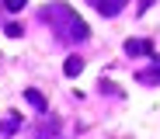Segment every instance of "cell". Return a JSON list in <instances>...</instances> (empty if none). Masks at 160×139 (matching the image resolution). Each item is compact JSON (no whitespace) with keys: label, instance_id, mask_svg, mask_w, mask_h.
I'll return each instance as SVG.
<instances>
[{"label":"cell","instance_id":"cell-5","mask_svg":"<svg viewBox=\"0 0 160 139\" xmlns=\"http://www.w3.org/2000/svg\"><path fill=\"white\" fill-rule=\"evenodd\" d=\"M24 4H28V0H7V7H11V11H21Z\"/></svg>","mask_w":160,"mask_h":139},{"label":"cell","instance_id":"cell-1","mask_svg":"<svg viewBox=\"0 0 160 139\" xmlns=\"http://www.w3.org/2000/svg\"><path fill=\"white\" fill-rule=\"evenodd\" d=\"M98 4V11L104 14V17H112V14H118L122 7H125V0H94Z\"/></svg>","mask_w":160,"mask_h":139},{"label":"cell","instance_id":"cell-4","mask_svg":"<svg viewBox=\"0 0 160 139\" xmlns=\"http://www.w3.org/2000/svg\"><path fill=\"white\" fill-rule=\"evenodd\" d=\"M24 97H28V101H32L35 108H45V101H42V94H38V91H28V94H24Z\"/></svg>","mask_w":160,"mask_h":139},{"label":"cell","instance_id":"cell-2","mask_svg":"<svg viewBox=\"0 0 160 139\" xmlns=\"http://www.w3.org/2000/svg\"><path fill=\"white\" fill-rule=\"evenodd\" d=\"M80 70H84V63H80L77 56H70V59H66V73H70V77H77Z\"/></svg>","mask_w":160,"mask_h":139},{"label":"cell","instance_id":"cell-3","mask_svg":"<svg viewBox=\"0 0 160 139\" xmlns=\"http://www.w3.org/2000/svg\"><path fill=\"white\" fill-rule=\"evenodd\" d=\"M125 49H129V56H139V52H150V45H146V42H129Z\"/></svg>","mask_w":160,"mask_h":139}]
</instances>
